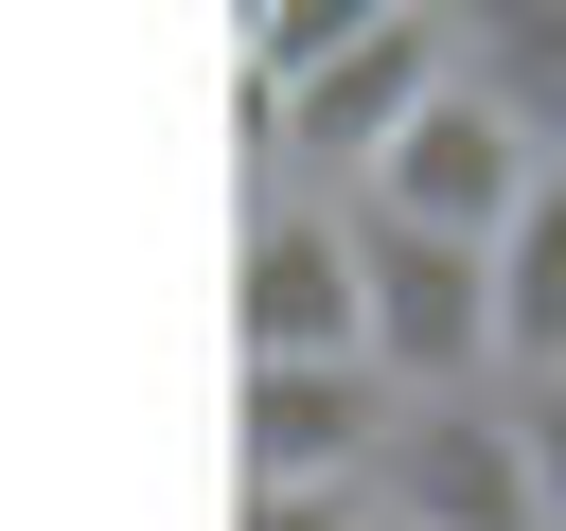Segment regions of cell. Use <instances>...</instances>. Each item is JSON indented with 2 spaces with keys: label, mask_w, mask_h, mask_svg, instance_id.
I'll list each match as a JSON object with an SVG mask.
<instances>
[{
  "label": "cell",
  "mask_w": 566,
  "mask_h": 531,
  "mask_svg": "<svg viewBox=\"0 0 566 531\" xmlns=\"http://www.w3.org/2000/svg\"><path fill=\"white\" fill-rule=\"evenodd\" d=\"M424 88H442V18H371V0H301V18H265V177L354 212V177L407 142Z\"/></svg>",
  "instance_id": "1"
},
{
  "label": "cell",
  "mask_w": 566,
  "mask_h": 531,
  "mask_svg": "<svg viewBox=\"0 0 566 531\" xmlns=\"http://www.w3.org/2000/svg\"><path fill=\"white\" fill-rule=\"evenodd\" d=\"M531 177H548V159H531V142H513V124L460 88V53H442V88L407 106V142L354 177V212H371V230H424V248H478V266H495V230H513V195H531Z\"/></svg>",
  "instance_id": "2"
},
{
  "label": "cell",
  "mask_w": 566,
  "mask_h": 531,
  "mask_svg": "<svg viewBox=\"0 0 566 531\" xmlns=\"http://www.w3.org/2000/svg\"><path fill=\"white\" fill-rule=\"evenodd\" d=\"M354 336H371V372H389L407 407H442V389H495V266L354 212Z\"/></svg>",
  "instance_id": "3"
},
{
  "label": "cell",
  "mask_w": 566,
  "mask_h": 531,
  "mask_svg": "<svg viewBox=\"0 0 566 531\" xmlns=\"http://www.w3.org/2000/svg\"><path fill=\"white\" fill-rule=\"evenodd\" d=\"M371 531H548V513H531V442H513V389H442V407H389V442H371Z\"/></svg>",
  "instance_id": "4"
},
{
  "label": "cell",
  "mask_w": 566,
  "mask_h": 531,
  "mask_svg": "<svg viewBox=\"0 0 566 531\" xmlns=\"http://www.w3.org/2000/svg\"><path fill=\"white\" fill-rule=\"evenodd\" d=\"M318 354H371L354 336V212L265 177V212H248V372H318Z\"/></svg>",
  "instance_id": "5"
},
{
  "label": "cell",
  "mask_w": 566,
  "mask_h": 531,
  "mask_svg": "<svg viewBox=\"0 0 566 531\" xmlns=\"http://www.w3.org/2000/svg\"><path fill=\"white\" fill-rule=\"evenodd\" d=\"M389 372L371 354H318V372H248V496H371V442H389Z\"/></svg>",
  "instance_id": "6"
},
{
  "label": "cell",
  "mask_w": 566,
  "mask_h": 531,
  "mask_svg": "<svg viewBox=\"0 0 566 531\" xmlns=\"http://www.w3.org/2000/svg\"><path fill=\"white\" fill-rule=\"evenodd\" d=\"M495 389H566V159L495 230Z\"/></svg>",
  "instance_id": "7"
},
{
  "label": "cell",
  "mask_w": 566,
  "mask_h": 531,
  "mask_svg": "<svg viewBox=\"0 0 566 531\" xmlns=\"http://www.w3.org/2000/svg\"><path fill=\"white\" fill-rule=\"evenodd\" d=\"M442 53H460V88L531 142V159H566V0H513V18H442Z\"/></svg>",
  "instance_id": "8"
},
{
  "label": "cell",
  "mask_w": 566,
  "mask_h": 531,
  "mask_svg": "<svg viewBox=\"0 0 566 531\" xmlns=\"http://www.w3.org/2000/svg\"><path fill=\"white\" fill-rule=\"evenodd\" d=\"M513 442H531V513L566 531V389H513Z\"/></svg>",
  "instance_id": "9"
},
{
  "label": "cell",
  "mask_w": 566,
  "mask_h": 531,
  "mask_svg": "<svg viewBox=\"0 0 566 531\" xmlns=\"http://www.w3.org/2000/svg\"><path fill=\"white\" fill-rule=\"evenodd\" d=\"M248 531H371V496H248Z\"/></svg>",
  "instance_id": "10"
}]
</instances>
